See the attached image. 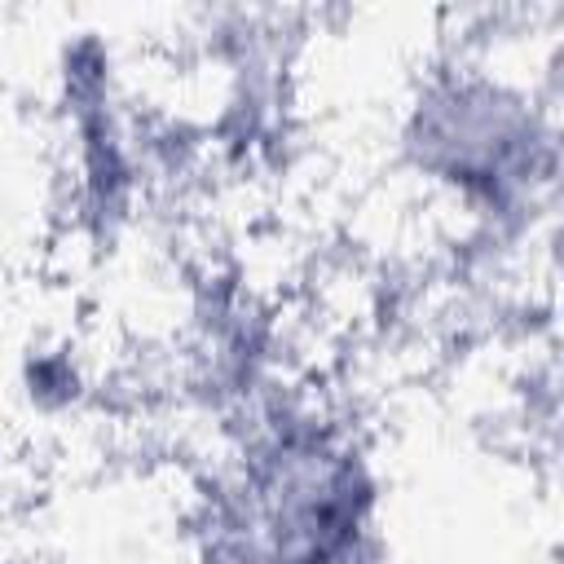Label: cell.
<instances>
[{
  "mask_svg": "<svg viewBox=\"0 0 564 564\" xmlns=\"http://www.w3.org/2000/svg\"><path fill=\"white\" fill-rule=\"evenodd\" d=\"M392 163L419 203L458 216V247H511L555 181V115L520 75L436 66L397 110Z\"/></svg>",
  "mask_w": 564,
  "mask_h": 564,
  "instance_id": "cell-2",
  "label": "cell"
},
{
  "mask_svg": "<svg viewBox=\"0 0 564 564\" xmlns=\"http://www.w3.org/2000/svg\"><path fill=\"white\" fill-rule=\"evenodd\" d=\"M375 467L330 410L282 397L238 436L203 494V564H366Z\"/></svg>",
  "mask_w": 564,
  "mask_h": 564,
  "instance_id": "cell-1",
  "label": "cell"
}]
</instances>
